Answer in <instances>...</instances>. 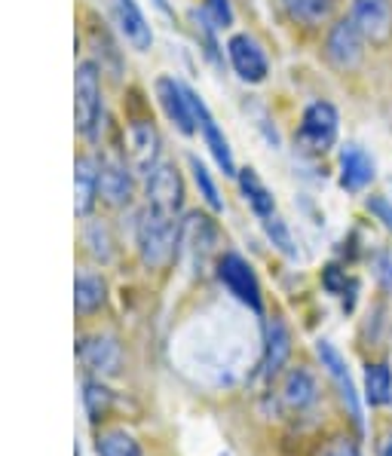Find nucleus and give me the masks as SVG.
<instances>
[{"mask_svg": "<svg viewBox=\"0 0 392 456\" xmlns=\"http://www.w3.org/2000/svg\"><path fill=\"white\" fill-rule=\"evenodd\" d=\"M340 132V117L338 108L331 102H313L310 108L304 110V120H300V142H304L310 151H328L334 142H338Z\"/></svg>", "mask_w": 392, "mask_h": 456, "instance_id": "423d86ee", "label": "nucleus"}, {"mask_svg": "<svg viewBox=\"0 0 392 456\" xmlns=\"http://www.w3.org/2000/svg\"><path fill=\"white\" fill-rule=\"evenodd\" d=\"M218 279L221 285L233 294L240 304L249 306L251 313H261L264 310V297H261V282H257L255 270L249 266L242 255H233V251H227V255L218 261Z\"/></svg>", "mask_w": 392, "mask_h": 456, "instance_id": "20e7f679", "label": "nucleus"}, {"mask_svg": "<svg viewBox=\"0 0 392 456\" xmlns=\"http://www.w3.org/2000/svg\"><path fill=\"white\" fill-rule=\"evenodd\" d=\"M349 16L365 31L371 44H383L392 31V0H353Z\"/></svg>", "mask_w": 392, "mask_h": 456, "instance_id": "ddd939ff", "label": "nucleus"}, {"mask_svg": "<svg viewBox=\"0 0 392 456\" xmlns=\"http://www.w3.org/2000/svg\"><path fill=\"white\" fill-rule=\"evenodd\" d=\"M206 19L212 22V28H227L233 22V10L227 0H206Z\"/></svg>", "mask_w": 392, "mask_h": 456, "instance_id": "c85d7f7f", "label": "nucleus"}, {"mask_svg": "<svg viewBox=\"0 0 392 456\" xmlns=\"http://www.w3.org/2000/svg\"><path fill=\"white\" fill-rule=\"evenodd\" d=\"M74 187H77V215H89L98 196V166L93 157H80L74 166Z\"/></svg>", "mask_w": 392, "mask_h": 456, "instance_id": "6ab92c4d", "label": "nucleus"}, {"mask_svg": "<svg viewBox=\"0 0 392 456\" xmlns=\"http://www.w3.org/2000/svg\"><path fill=\"white\" fill-rule=\"evenodd\" d=\"M377 168L374 159L368 157V151H362L359 144H347L340 151V187L347 193H362L374 181Z\"/></svg>", "mask_w": 392, "mask_h": 456, "instance_id": "4468645a", "label": "nucleus"}, {"mask_svg": "<svg viewBox=\"0 0 392 456\" xmlns=\"http://www.w3.org/2000/svg\"><path fill=\"white\" fill-rule=\"evenodd\" d=\"M98 193L110 202V206H126L132 200V175L123 159L110 157L98 166Z\"/></svg>", "mask_w": 392, "mask_h": 456, "instance_id": "f3484780", "label": "nucleus"}, {"mask_svg": "<svg viewBox=\"0 0 392 456\" xmlns=\"http://www.w3.org/2000/svg\"><path fill=\"white\" fill-rule=\"evenodd\" d=\"M368 208L392 230V202H389V200H371V202H368Z\"/></svg>", "mask_w": 392, "mask_h": 456, "instance_id": "7c9ffc66", "label": "nucleus"}, {"mask_svg": "<svg viewBox=\"0 0 392 456\" xmlns=\"http://www.w3.org/2000/svg\"><path fill=\"white\" fill-rule=\"evenodd\" d=\"M108 297V285L95 273H80L74 279V310L80 315H93Z\"/></svg>", "mask_w": 392, "mask_h": 456, "instance_id": "412c9836", "label": "nucleus"}, {"mask_svg": "<svg viewBox=\"0 0 392 456\" xmlns=\"http://www.w3.org/2000/svg\"><path fill=\"white\" fill-rule=\"evenodd\" d=\"M83 404H86L89 419H102L110 408V392L102 383L86 380V386H83Z\"/></svg>", "mask_w": 392, "mask_h": 456, "instance_id": "a878e982", "label": "nucleus"}, {"mask_svg": "<svg viewBox=\"0 0 392 456\" xmlns=\"http://www.w3.org/2000/svg\"><path fill=\"white\" fill-rule=\"evenodd\" d=\"M316 355H319L322 368H325V374L331 377L334 386H338L340 402L347 404V413H349V419H353L355 432H365V413H362L359 389H355L353 377H349V364L340 355V349L334 346L331 340H316Z\"/></svg>", "mask_w": 392, "mask_h": 456, "instance_id": "7ed1b4c3", "label": "nucleus"}, {"mask_svg": "<svg viewBox=\"0 0 392 456\" xmlns=\"http://www.w3.org/2000/svg\"><path fill=\"white\" fill-rule=\"evenodd\" d=\"M289 355H291L289 325H285L282 319H273L267 325V340H264V362H261L264 380H276V377L282 374Z\"/></svg>", "mask_w": 392, "mask_h": 456, "instance_id": "2eb2a0df", "label": "nucleus"}, {"mask_svg": "<svg viewBox=\"0 0 392 456\" xmlns=\"http://www.w3.org/2000/svg\"><path fill=\"white\" fill-rule=\"evenodd\" d=\"M83 240H86L93 257H98V261H110V240H108V230H104L102 224H89Z\"/></svg>", "mask_w": 392, "mask_h": 456, "instance_id": "cd10ccee", "label": "nucleus"}, {"mask_svg": "<svg viewBox=\"0 0 392 456\" xmlns=\"http://www.w3.org/2000/svg\"><path fill=\"white\" fill-rule=\"evenodd\" d=\"M135 242H138V255H142L144 266H151V270L169 266L175 251H178V245H181V227H178V221H175V215L147 206L144 212L138 215Z\"/></svg>", "mask_w": 392, "mask_h": 456, "instance_id": "f257e3e1", "label": "nucleus"}, {"mask_svg": "<svg viewBox=\"0 0 392 456\" xmlns=\"http://www.w3.org/2000/svg\"><path fill=\"white\" fill-rule=\"evenodd\" d=\"M276 398H279V404H282V411L294 413V417L313 411L319 404V383H316V377H313L306 368H291L289 374L282 377V383H279Z\"/></svg>", "mask_w": 392, "mask_h": 456, "instance_id": "6e6552de", "label": "nucleus"}, {"mask_svg": "<svg viewBox=\"0 0 392 456\" xmlns=\"http://www.w3.org/2000/svg\"><path fill=\"white\" fill-rule=\"evenodd\" d=\"M380 456H392V438L383 441V447H380Z\"/></svg>", "mask_w": 392, "mask_h": 456, "instance_id": "473e14b6", "label": "nucleus"}, {"mask_svg": "<svg viewBox=\"0 0 392 456\" xmlns=\"http://www.w3.org/2000/svg\"><path fill=\"white\" fill-rule=\"evenodd\" d=\"M227 59L233 65V71L240 74V80L245 83H264L270 74V61L264 55L261 44L249 34H233L227 40Z\"/></svg>", "mask_w": 392, "mask_h": 456, "instance_id": "0eeeda50", "label": "nucleus"}, {"mask_svg": "<svg viewBox=\"0 0 392 456\" xmlns=\"http://www.w3.org/2000/svg\"><path fill=\"white\" fill-rule=\"evenodd\" d=\"M102 83H98V68L93 61H83L77 68V80H74V117H77V129L83 138L95 142L98 138V126H102Z\"/></svg>", "mask_w": 392, "mask_h": 456, "instance_id": "f03ea898", "label": "nucleus"}, {"mask_svg": "<svg viewBox=\"0 0 392 456\" xmlns=\"http://www.w3.org/2000/svg\"><path fill=\"white\" fill-rule=\"evenodd\" d=\"M191 172H193L196 187H200V196H202V200H206V206L212 208V212H221L224 202H221V196H218V187H215L212 175H208V168L202 166L196 157H191Z\"/></svg>", "mask_w": 392, "mask_h": 456, "instance_id": "393cba45", "label": "nucleus"}, {"mask_svg": "<svg viewBox=\"0 0 392 456\" xmlns=\"http://www.w3.org/2000/svg\"><path fill=\"white\" fill-rule=\"evenodd\" d=\"M365 402L371 408H383L392 402V370L389 364L377 362L365 368Z\"/></svg>", "mask_w": 392, "mask_h": 456, "instance_id": "5701e85b", "label": "nucleus"}, {"mask_svg": "<svg viewBox=\"0 0 392 456\" xmlns=\"http://www.w3.org/2000/svg\"><path fill=\"white\" fill-rule=\"evenodd\" d=\"M365 44H368L365 31L355 25L353 16H347V19H340L331 31H328L325 55L334 68H340V71H353V68H359L362 59H365Z\"/></svg>", "mask_w": 392, "mask_h": 456, "instance_id": "39448f33", "label": "nucleus"}, {"mask_svg": "<svg viewBox=\"0 0 392 456\" xmlns=\"http://www.w3.org/2000/svg\"><path fill=\"white\" fill-rule=\"evenodd\" d=\"M193 95L187 86H181L178 80H169V77H159L157 80V98L163 104L166 117L178 126L184 135H193L200 126H196V110H193Z\"/></svg>", "mask_w": 392, "mask_h": 456, "instance_id": "1a4fd4ad", "label": "nucleus"}, {"mask_svg": "<svg viewBox=\"0 0 392 456\" xmlns=\"http://www.w3.org/2000/svg\"><path fill=\"white\" fill-rule=\"evenodd\" d=\"M240 187H242L245 202H249L251 212H255L257 217H270L273 212H276L273 193L267 191V184H264V181L257 178L255 168H242V172H240Z\"/></svg>", "mask_w": 392, "mask_h": 456, "instance_id": "4be33fe9", "label": "nucleus"}, {"mask_svg": "<svg viewBox=\"0 0 392 456\" xmlns=\"http://www.w3.org/2000/svg\"><path fill=\"white\" fill-rule=\"evenodd\" d=\"M144 181H147V206L163 208V212H169V215H178L181 196H184L178 168L169 163H157L144 175Z\"/></svg>", "mask_w": 392, "mask_h": 456, "instance_id": "9b49d317", "label": "nucleus"}, {"mask_svg": "<svg viewBox=\"0 0 392 456\" xmlns=\"http://www.w3.org/2000/svg\"><path fill=\"white\" fill-rule=\"evenodd\" d=\"M129 142H132V157H135V166L142 168V175H147L153 166L159 163V135H157V129H153V126H147V123L132 126Z\"/></svg>", "mask_w": 392, "mask_h": 456, "instance_id": "aec40b11", "label": "nucleus"}, {"mask_svg": "<svg viewBox=\"0 0 392 456\" xmlns=\"http://www.w3.org/2000/svg\"><path fill=\"white\" fill-rule=\"evenodd\" d=\"M95 453L98 456H142V444L126 429H108V432H98Z\"/></svg>", "mask_w": 392, "mask_h": 456, "instance_id": "b1692460", "label": "nucleus"}, {"mask_svg": "<svg viewBox=\"0 0 392 456\" xmlns=\"http://www.w3.org/2000/svg\"><path fill=\"white\" fill-rule=\"evenodd\" d=\"M380 279H383V285H387V289L392 291V255H387L380 261Z\"/></svg>", "mask_w": 392, "mask_h": 456, "instance_id": "2f4dec72", "label": "nucleus"}, {"mask_svg": "<svg viewBox=\"0 0 392 456\" xmlns=\"http://www.w3.org/2000/svg\"><path fill=\"white\" fill-rule=\"evenodd\" d=\"M264 230H267V236L273 240V245H276L282 255H289V257L298 255V251H294V240H291V233H289V227H285L282 217H276V215L264 217Z\"/></svg>", "mask_w": 392, "mask_h": 456, "instance_id": "bb28decb", "label": "nucleus"}, {"mask_svg": "<svg viewBox=\"0 0 392 456\" xmlns=\"http://www.w3.org/2000/svg\"><path fill=\"white\" fill-rule=\"evenodd\" d=\"M193 110H196V126L202 129V142L212 151L215 163L224 168V175H236V163H233V153H230V144L224 138V132L218 129V123L212 120V114L206 110V104L193 95Z\"/></svg>", "mask_w": 392, "mask_h": 456, "instance_id": "a211bd4d", "label": "nucleus"}, {"mask_svg": "<svg viewBox=\"0 0 392 456\" xmlns=\"http://www.w3.org/2000/svg\"><path fill=\"white\" fill-rule=\"evenodd\" d=\"M181 245L193 257V270H200L208 261V255L215 251V245H218V227L212 224V217L206 215L187 217V224L181 227Z\"/></svg>", "mask_w": 392, "mask_h": 456, "instance_id": "f8f14e48", "label": "nucleus"}, {"mask_svg": "<svg viewBox=\"0 0 392 456\" xmlns=\"http://www.w3.org/2000/svg\"><path fill=\"white\" fill-rule=\"evenodd\" d=\"M110 10H114V22L123 31V37L129 40L135 49H151L153 34L151 25H147L144 12L138 10L135 0H110Z\"/></svg>", "mask_w": 392, "mask_h": 456, "instance_id": "dca6fc26", "label": "nucleus"}, {"mask_svg": "<svg viewBox=\"0 0 392 456\" xmlns=\"http://www.w3.org/2000/svg\"><path fill=\"white\" fill-rule=\"evenodd\" d=\"M319 456H362V451L353 438H331L325 447H322Z\"/></svg>", "mask_w": 392, "mask_h": 456, "instance_id": "c756f323", "label": "nucleus"}, {"mask_svg": "<svg viewBox=\"0 0 392 456\" xmlns=\"http://www.w3.org/2000/svg\"><path fill=\"white\" fill-rule=\"evenodd\" d=\"M77 359L86 370H93L98 377H114L123 364V353H120V343L108 334H95V337H83L77 343Z\"/></svg>", "mask_w": 392, "mask_h": 456, "instance_id": "9d476101", "label": "nucleus"}]
</instances>
